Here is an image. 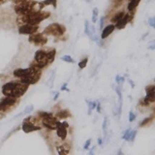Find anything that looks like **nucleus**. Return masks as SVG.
I'll list each match as a JSON object with an SVG mask.
<instances>
[{
  "instance_id": "f257e3e1",
  "label": "nucleus",
  "mask_w": 155,
  "mask_h": 155,
  "mask_svg": "<svg viewBox=\"0 0 155 155\" xmlns=\"http://www.w3.org/2000/svg\"><path fill=\"white\" fill-rule=\"evenodd\" d=\"M28 84H22L21 81H9L2 85V93L4 96L21 98L28 90Z\"/></svg>"
},
{
  "instance_id": "f03ea898",
  "label": "nucleus",
  "mask_w": 155,
  "mask_h": 155,
  "mask_svg": "<svg viewBox=\"0 0 155 155\" xmlns=\"http://www.w3.org/2000/svg\"><path fill=\"white\" fill-rule=\"evenodd\" d=\"M66 31V27L60 23H51L44 29L43 34L44 35H50V36H54V37H61L64 35Z\"/></svg>"
},
{
  "instance_id": "7ed1b4c3",
  "label": "nucleus",
  "mask_w": 155,
  "mask_h": 155,
  "mask_svg": "<svg viewBox=\"0 0 155 155\" xmlns=\"http://www.w3.org/2000/svg\"><path fill=\"white\" fill-rule=\"evenodd\" d=\"M51 16L50 12H45V11H40L37 13H33V14H29L27 15L28 21L27 23L32 24V25H39V23L42 22L43 21L48 18Z\"/></svg>"
},
{
  "instance_id": "20e7f679",
  "label": "nucleus",
  "mask_w": 155,
  "mask_h": 155,
  "mask_svg": "<svg viewBox=\"0 0 155 155\" xmlns=\"http://www.w3.org/2000/svg\"><path fill=\"white\" fill-rule=\"evenodd\" d=\"M34 3V0H27L25 2L17 4L15 6V12L18 14V16L19 15H29L31 13V7Z\"/></svg>"
},
{
  "instance_id": "39448f33",
  "label": "nucleus",
  "mask_w": 155,
  "mask_h": 155,
  "mask_svg": "<svg viewBox=\"0 0 155 155\" xmlns=\"http://www.w3.org/2000/svg\"><path fill=\"white\" fill-rule=\"evenodd\" d=\"M28 42L35 45L36 47H43L45 46L48 42V38L46 35H44L43 33H34L29 35Z\"/></svg>"
},
{
  "instance_id": "423d86ee",
  "label": "nucleus",
  "mask_w": 155,
  "mask_h": 155,
  "mask_svg": "<svg viewBox=\"0 0 155 155\" xmlns=\"http://www.w3.org/2000/svg\"><path fill=\"white\" fill-rule=\"evenodd\" d=\"M18 103V98H15V97H9L4 96L2 99H0V110L6 111L10 108L16 106Z\"/></svg>"
},
{
  "instance_id": "0eeeda50",
  "label": "nucleus",
  "mask_w": 155,
  "mask_h": 155,
  "mask_svg": "<svg viewBox=\"0 0 155 155\" xmlns=\"http://www.w3.org/2000/svg\"><path fill=\"white\" fill-rule=\"evenodd\" d=\"M84 33L91 39L92 41L97 42L99 44V37L97 36L96 28L93 24H91L89 22V21H87V19H85V21H84Z\"/></svg>"
},
{
  "instance_id": "6e6552de",
  "label": "nucleus",
  "mask_w": 155,
  "mask_h": 155,
  "mask_svg": "<svg viewBox=\"0 0 155 155\" xmlns=\"http://www.w3.org/2000/svg\"><path fill=\"white\" fill-rule=\"evenodd\" d=\"M60 123H61V121L58 120L54 115L51 116V117L42 119V124L44 127L47 128L48 130H51V131L55 130L58 126L60 125Z\"/></svg>"
},
{
  "instance_id": "1a4fd4ad",
  "label": "nucleus",
  "mask_w": 155,
  "mask_h": 155,
  "mask_svg": "<svg viewBox=\"0 0 155 155\" xmlns=\"http://www.w3.org/2000/svg\"><path fill=\"white\" fill-rule=\"evenodd\" d=\"M18 33L21 35H31V34L37 33L39 31V25H32V24L25 23L18 26Z\"/></svg>"
},
{
  "instance_id": "9d476101",
  "label": "nucleus",
  "mask_w": 155,
  "mask_h": 155,
  "mask_svg": "<svg viewBox=\"0 0 155 155\" xmlns=\"http://www.w3.org/2000/svg\"><path fill=\"white\" fill-rule=\"evenodd\" d=\"M41 74H42V72L33 71V72L31 73V74H29L28 76L23 77V78H21V80H19V81L22 82V84H28V85L34 84H36L37 81H39V80H40Z\"/></svg>"
},
{
  "instance_id": "9b49d317",
  "label": "nucleus",
  "mask_w": 155,
  "mask_h": 155,
  "mask_svg": "<svg viewBox=\"0 0 155 155\" xmlns=\"http://www.w3.org/2000/svg\"><path fill=\"white\" fill-rule=\"evenodd\" d=\"M134 18V12H128V13H125V15L123 16V18L119 19V21L114 24V26L116 29H124L126 27V25L132 21V19Z\"/></svg>"
},
{
  "instance_id": "f8f14e48",
  "label": "nucleus",
  "mask_w": 155,
  "mask_h": 155,
  "mask_svg": "<svg viewBox=\"0 0 155 155\" xmlns=\"http://www.w3.org/2000/svg\"><path fill=\"white\" fill-rule=\"evenodd\" d=\"M21 129L24 133H31V132H35V131H39L41 130V126L36 125L35 123H32L30 121L27 120H23L22 125H21Z\"/></svg>"
},
{
  "instance_id": "ddd939ff",
  "label": "nucleus",
  "mask_w": 155,
  "mask_h": 155,
  "mask_svg": "<svg viewBox=\"0 0 155 155\" xmlns=\"http://www.w3.org/2000/svg\"><path fill=\"white\" fill-rule=\"evenodd\" d=\"M34 70L32 69V68L29 66L28 68H25V69H22V68H18V69H16L14 70V76L16 78H23V77H26L28 76L29 74H31V73L33 72ZM36 72H42V71H36Z\"/></svg>"
},
{
  "instance_id": "4468645a",
  "label": "nucleus",
  "mask_w": 155,
  "mask_h": 155,
  "mask_svg": "<svg viewBox=\"0 0 155 155\" xmlns=\"http://www.w3.org/2000/svg\"><path fill=\"white\" fill-rule=\"evenodd\" d=\"M145 93H147V98L148 99L149 103H154L155 102V85L150 84L145 87Z\"/></svg>"
},
{
  "instance_id": "2eb2a0df",
  "label": "nucleus",
  "mask_w": 155,
  "mask_h": 155,
  "mask_svg": "<svg viewBox=\"0 0 155 155\" xmlns=\"http://www.w3.org/2000/svg\"><path fill=\"white\" fill-rule=\"evenodd\" d=\"M114 29H115L114 24H108L107 26H105L102 29L101 32V40H105L106 38H108L114 31Z\"/></svg>"
},
{
  "instance_id": "dca6fc26",
  "label": "nucleus",
  "mask_w": 155,
  "mask_h": 155,
  "mask_svg": "<svg viewBox=\"0 0 155 155\" xmlns=\"http://www.w3.org/2000/svg\"><path fill=\"white\" fill-rule=\"evenodd\" d=\"M67 129H68V128L64 127V126H62L61 123H60V125L58 126V127L55 129V131H56V136H57V137L59 138L61 140H66L67 136H68V131H67Z\"/></svg>"
},
{
  "instance_id": "f3484780",
  "label": "nucleus",
  "mask_w": 155,
  "mask_h": 155,
  "mask_svg": "<svg viewBox=\"0 0 155 155\" xmlns=\"http://www.w3.org/2000/svg\"><path fill=\"white\" fill-rule=\"evenodd\" d=\"M57 119H65L68 117H71V113L68 110H59L55 114H53Z\"/></svg>"
},
{
  "instance_id": "a211bd4d",
  "label": "nucleus",
  "mask_w": 155,
  "mask_h": 155,
  "mask_svg": "<svg viewBox=\"0 0 155 155\" xmlns=\"http://www.w3.org/2000/svg\"><path fill=\"white\" fill-rule=\"evenodd\" d=\"M55 56H56V51H55V48H51V50L47 51V56H46V58H47L48 65L51 64V63L54 61Z\"/></svg>"
},
{
  "instance_id": "6ab92c4d",
  "label": "nucleus",
  "mask_w": 155,
  "mask_h": 155,
  "mask_svg": "<svg viewBox=\"0 0 155 155\" xmlns=\"http://www.w3.org/2000/svg\"><path fill=\"white\" fill-rule=\"evenodd\" d=\"M55 147H56L57 153L59 155H66L70 152V149L66 144H59V145H56Z\"/></svg>"
},
{
  "instance_id": "aec40b11",
  "label": "nucleus",
  "mask_w": 155,
  "mask_h": 155,
  "mask_svg": "<svg viewBox=\"0 0 155 155\" xmlns=\"http://www.w3.org/2000/svg\"><path fill=\"white\" fill-rule=\"evenodd\" d=\"M140 2V0H129V3L127 5L128 12H134L135 13L136 9H137Z\"/></svg>"
},
{
  "instance_id": "412c9836",
  "label": "nucleus",
  "mask_w": 155,
  "mask_h": 155,
  "mask_svg": "<svg viewBox=\"0 0 155 155\" xmlns=\"http://www.w3.org/2000/svg\"><path fill=\"white\" fill-rule=\"evenodd\" d=\"M124 15H125V12L124 11H119L117 13H115L114 16L111 17V18L110 19V21L111 23H116V22L119 21V19H121V18H123Z\"/></svg>"
},
{
  "instance_id": "4be33fe9",
  "label": "nucleus",
  "mask_w": 155,
  "mask_h": 155,
  "mask_svg": "<svg viewBox=\"0 0 155 155\" xmlns=\"http://www.w3.org/2000/svg\"><path fill=\"white\" fill-rule=\"evenodd\" d=\"M54 78H55V72L52 71L51 73L50 77H48V79L47 80V82H46V84H47L48 87H50V88H52L53 84H54Z\"/></svg>"
},
{
  "instance_id": "5701e85b",
  "label": "nucleus",
  "mask_w": 155,
  "mask_h": 155,
  "mask_svg": "<svg viewBox=\"0 0 155 155\" xmlns=\"http://www.w3.org/2000/svg\"><path fill=\"white\" fill-rule=\"evenodd\" d=\"M153 118H154V116L153 115H150V116H147V117H145L144 119L142 120V122L140 123V127H144V126H147L148 124H150L153 121Z\"/></svg>"
},
{
  "instance_id": "b1692460",
  "label": "nucleus",
  "mask_w": 155,
  "mask_h": 155,
  "mask_svg": "<svg viewBox=\"0 0 155 155\" xmlns=\"http://www.w3.org/2000/svg\"><path fill=\"white\" fill-rule=\"evenodd\" d=\"M33 109H34V106L33 105H28L25 109H24L21 114H18L16 117H19V116H21V115H25V114H30L31 111L33 110Z\"/></svg>"
},
{
  "instance_id": "393cba45",
  "label": "nucleus",
  "mask_w": 155,
  "mask_h": 155,
  "mask_svg": "<svg viewBox=\"0 0 155 155\" xmlns=\"http://www.w3.org/2000/svg\"><path fill=\"white\" fill-rule=\"evenodd\" d=\"M85 102L87 103V106H88V111H87V114L90 115L91 113H92V110H93L96 108L97 102L96 101H88V100H85Z\"/></svg>"
},
{
  "instance_id": "a878e982",
  "label": "nucleus",
  "mask_w": 155,
  "mask_h": 155,
  "mask_svg": "<svg viewBox=\"0 0 155 155\" xmlns=\"http://www.w3.org/2000/svg\"><path fill=\"white\" fill-rule=\"evenodd\" d=\"M44 6H52L53 8L57 7V0H43Z\"/></svg>"
},
{
  "instance_id": "bb28decb",
  "label": "nucleus",
  "mask_w": 155,
  "mask_h": 155,
  "mask_svg": "<svg viewBox=\"0 0 155 155\" xmlns=\"http://www.w3.org/2000/svg\"><path fill=\"white\" fill-rule=\"evenodd\" d=\"M38 117L39 118H48V117H51V116L53 115L52 113H48V111H38Z\"/></svg>"
},
{
  "instance_id": "cd10ccee",
  "label": "nucleus",
  "mask_w": 155,
  "mask_h": 155,
  "mask_svg": "<svg viewBox=\"0 0 155 155\" xmlns=\"http://www.w3.org/2000/svg\"><path fill=\"white\" fill-rule=\"evenodd\" d=\"M108 124H109V119L107 116H105L104 120H103V125H102V129H103V132H104L106 139H107V128H108Z\"/></svg>"
},
{
  "instance_id": "c85d7f7f",
  "label": "nucleus",
  "mask_w": 155,
  "mask_h": 155,
  "mask_svg": "<svg viewBox=\"0 0 155 155\" xmlns=\"http://www.w3.org/2000/svg\"><path fill=\"white\" fill-rule=\"evenodd\" d=\"M98 15H99L98 8H93V10H92V22L93 23H96L97 18H98Z\"/></svg>"
},
{
  "instance_id": "c756f323",
  "label": "nucleus",
  "mask_w": 155,
  "mask_h": 155,
  "mask_svg": "<svg viewBox=\"0 0 155 155\" xmlns=\"http://www.w3.org/2000/svg\"><path fill=\"white\" fill-rule=\"evenodd\" d=\"M87 62H88V57H85L84 59H81L79 63H78V66H79L80 69H84L87 65Z\"/></svg>"
},
{
  "instance_id": "7c9ffc66",
  "label": "nucleus",
  "mask_w": 155,
  "mask_h": 155,
  "mask_svg": "<svg viewBox=\"0 0 155 155\" xmlns=\"http://www.w3.org/2000/svg\"><path fill=\"white\" fill-rule=\"evenodd\" d=\"M115 81H116V84H117V85L121 86L123 84H124V81H125V78L124 77H121L119 75H116L115 76Z\"/></svg>"
},
{
  "instance_id": "2f4dec72",
  "label": "nucleus",
  "mask_w": 155,
  "mask_h": 155,
  "mask_svg": "<svg viewBox=\"0 0 155 155\" xmlns=\"http://www.w3.org/2000/svg\"><path fill=\"white\" fill-rule=\"evenodd\" d=\"M136 136H137V130H132V129H131L127 140H129V142H133V140H135V138H136Z\"/></svg>"
},
{
  "instance_id": "473e14b6",
  "label": "nucleus",
  "mask_w": 155,
  "mask_h": 155,
  "mask_svg": "<svg viewBox=\"0 0 155 155\" xmlns=\"http://www.w3.org/2000/svg\"><path fill=\"white\" fill-rule=\"evenodd\" d=\"M61 59L63 61L67 62V63H74L75 62V60L73 59V58L70 55H63V56H61Z\"/></svg>"
},
{
  "instance_id": "72a5a7b5",
  "label": "nucleus",
  "mask_w": 155,
  "mask_h": 155,
  "mask_svg": "<svg viewBox=\"0 0 155 155\" xmlns=\"http://www.w3.org/2000/svg\"><path fill=\"white\" fill-rule=\"evenodd\" d=\"M135 119H136V114H135L133 113L132 110H130V111H129V118H128L129 122H130V123L134 122V121H135Z\"/></svg>"
},
{
  "instance_id": "f704fd0d",
  "label": "nucleus",
  "mask_w": 155,
  "mask_h": 155,
  "mask_svg": "<svg viewBox=\"0 0 155 155\" xmlns=\"http://www.w3.org/2000/svg\"><path fill=\"white\" fill-rule=\"evenodd\" d=\"M130 131H131V128H128V129H126V130L124 131V132H123V135H122V140H128V136H129Z\"/></svg>"
},
{
  "instance_id": "c9c22d12",
  "label": "nucleus",
  "mask_w": 155,
  "mask_h": 155,
  "mask_svg": "<svg viewBox=\"0 0 155 155\" xmlns=\"http://www.w3.org/2000/svg\"><path fill=\"white\" fill-rule=\"evenodd\" d=\"M148 23H149V25L151 26V27H155V18L154 17H150L148 18Z\"/></svg>"
},
{
  "instance_id": "e433bc0d",
  "label": "nucleus",
  "mask_w": 155,
  "mask_h": 155,
  "mask_svg": "<svg viewBox=\"0 0 155 155\" xmlns=\"http://www.w3.org/2000/svg\"><path fill=\"white\" fill-rule=\"evenodd\" d=\"M104 21H105V18L104 17H101L99 19V29L102 30L104 28Z\"/></svg>"
},
{
  "instance_id": "4c0bfd02",
  "label": "nucleus",
  "mask_w": 155,
  "mask_h": 155,
  "mask_svg": "<svg viewBox=\"0 0 155 155\" xmlns=\"http://www.w3.org/2000/svg\"><path fill=\"white\" fill-rule=\"evenodd\" d=\"M90 144H91V139H88L85 142V143H84V148L85 149V150H88L89 149V147H90Z\"/></svg>"
},
{
  "instance_id": "58836bf2",
  "label": "nucleus",
  "mask_w": 155,
  "mask_h": 155,
  "mask_svg": "<svg viewBox=\"0 0 155 155\" xmlns=\"http://www.w3.org/2000/svg\"><path fill=\"white\" fill-rule=\"evenodd\" d=\"M67 85H68V82H65V84H63V85L61 86L60 90L61 91H70L69 89L67 88Z\"/></svg>"
},
{
  "instance_id": "ea45409f",
  "label": "nucleus",
  "mask_w": 155,
  "mask_h": 155,
  "mask_svg": "<svg viewBox=\"0 0 155 155\" xmlns=\"http://www.w3.org/2000/svg\"><path fill=\"white\" fill-rule=\"evenodd\" d=\"M95 109L97 110V113H98V114H100V113H101V104L99 103V102L96 104V108H95Z\"/></svg>"
},
{
  "instance_id": "a19ab883",
  "label": "nucleus",
  "mask_w": 155,
  "mask_h": 155,
  "mask_svg": "<svg viewBox=\"0 0 155 155\" xmlns=\"http://www.w3.org/2000/svg\"><path fill=\"white\" fill-rule=\"evenodd\" d=\"M12 1L15 3V4H19V3H22V2H25V1H27V0H12Z\"/></svg>"
},
{
  "instance_id": "79ce46f5",
  "label": "nucleus",
  "mask_w": 155,
  "mask_h": 155,
  "mask_svg": "<svg viewBox=\"0 0 155 155\" xmlns=\"http://www.w3.org/2000/svg\"><path fill=\"white\" fill-rule=\"evenodd\" d=\"M148 48H149V50H151V51H154V50H155V45H154V41H152V42H151V45H150V46L148 47Z\"/></svg>"
},
{
  "instance_id": "37998d69",
  "label": "nucleus",
  "mask_w": 155,
  "mask_h": 155,
  "mask_svg": "<svg viewBox=\"0 0 155 155\" xmlns=\"http://www.w3.org/2000/svg\"><path fill=\"white\" fill-rule=\"evenodd\" d=\"M61 125L64 126L66 128H69V123H68L67 121H63V122H61Z\"/></svg>"
},
{
  "instance_id": "c03bdc74",
  "label": "nucleus",
  "mask_w": 155,
  "mask_h": 155,
  "mask_svg": "<svg viewBox=\"0 0 155 155\" xmlns=\"http://www.w3.org/2000/svg\"><path fill=\"white\" fill-rule=\"evenodd\" d=\"M54 93H55V95L53 97V101H56L58 99V97H59V92H54Z\"/></svg>"
},
{
  "instance_id": "a18cd8bd",
  "label": "nucleus",
  "mask_w": 155,
  "mask_h": 155,
  "mask_svg": "<svg viewBox=\"0 0 155 155\" xmlns=\"http://www.w3.org/2000/svg\"><path fill=\"white\" fill-rule=\"evenodd\" d=\"M97 143H98V144L99 145H102V144H103V139H102V138H98V140H97Z\"/></svg>"
},
{
  "instance_id": "49530a36",
  "label": "nucleus",
  "mask_w": 155,
  "mask_h": 155,
  "mask_svg": "<svg viewBox=\"0 0 155 155\" xmlns=\"http://www.w3.org/2000/svg\"><path fill=\"white\" fill-rule=\"evenodd\" d=\"M128 82L130 84L131 87H132V88H134V87H135V84H134V81H133L132 80H128Z\"/></svg>"
},
{
  "instance_id": "de8ad7c7",
  "label": "nucleus",
  "mask_w": 155,
  "mask_h": 155,
  "mask_svg": "<svg viewBox=\"0 0 155 155\" xmlns=\"http://www.w3.org/2000/svg\"><path fill=\"white\" fill-rule=\"evenodd\" d=\"M94 150H95V147H93L91 148V150H90V151H89V154H90V155H92V154H93V153H94Z\"/></svg>"
},
{
  "instance_id": "09e8293b",
  "label": "nucleus",
  "mask_w": 155,
  "mask_h": 155,
  "mask_svg": "<svg viewBox=\"0 0 155 155\" xmlns=\"http://www.w3.org/2000/svg\"><path fill=\"white\" fill-rule=\"evenodd\" d=\"M8 1V0H0V6H1V5H3L4 3H6Z\"/></svg>"
},
{
  "instance_id": "8fccbe9b",
  "label": "nucleus",
  "mask_w": 155,
  "mask_h": 155,
  "mask_svg": "<svg viewBox=\"0 0 155 155\" xmlns=\"http://www.w3.org/2000/svg\"><path fill=\"white\" fill-rule=\"evenodd\" d=\"M4 114H5L4 111H1V110H0V118H2L3 116H4Z\"/></svg>"
},
{
  "instance_id": "3c124183",
  "label": "nucleus",
  "mask_w": 155,
  "mask_h": 155,
  "mask_svg": "<svg viewBox=\"0 0 155 155\" xmlns=\"http://www.w3.org/2000/svg\"><path fill=\"white\" fill-rule=\"evenodd\" d=\"M85 1H86L87 3H90V0H85Z\"/></svg>"
}]
</instances>
